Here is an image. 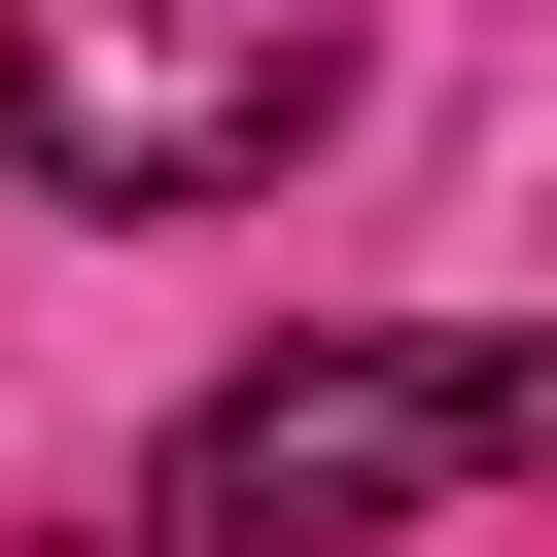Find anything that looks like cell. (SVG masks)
I'll return each mask as SVG.
<instances>
[{
  "label": "cell",
  "instance_id": "7a4b0ae2",
  "mask_svg": "<svg viewBox=\"0 0 557 557\" xmlns=\"http://www.w3.org/2000/svg\"><path fill=\"white\" fill-rule=\"evenodd\" d=\"M383 104V0H0V174L35 209H244Z\"/></svg>",
  "mask_w": 557,
  "mask_h": 557
},
{
  "label": "cell",
  "instance_id": "3957f363",
  "mask_svg": "<svg viewBox=\"0 0 557 557\" xmlns=\"http://www.w3.org/2000/svg\"><path fill=\"white\" fill-rule=\"evenodd\" d=\"M35 557H139V522H35Z\"/></svg>",
  "mask_w": 557,
  "mask_h": 557
},
{
  "label": "cell",
  "instance_id": "6da1fadb",
  "mask_svg": "<svg viewBox=\"0 0 557 557\" xmlns=\"http://www.w3.org/2000/svg\"><path fill=\"white\" fill-rule=\"evenodd\" d=\"M453 487H557V313H383V348H244L139 487V557H383Z\"/></svg>",
  "mask_w": 557,
  "mask_h": 557
}]
</instances>
